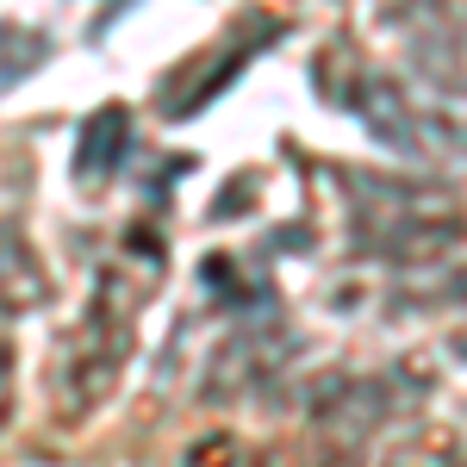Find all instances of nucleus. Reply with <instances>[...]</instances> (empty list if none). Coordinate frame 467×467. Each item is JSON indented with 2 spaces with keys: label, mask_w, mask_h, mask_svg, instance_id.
<instances>
[{
  "label": "nucleus",
  "mask_w": 467,
  "mask_h": 467,
  "mask_svg": "<svg viewBox=\"0 0 467 467\" xmlns=\"http://www.w3.org/2000/svg\"><path fill=\"white\" fill-rule=\"evenodd\" d=\"M131 349H138V318H131V306H119V299L100 287L94 312L81 318V330L69 337V349L57 361V411H63L69 424L88 418V411H100L112 399V387L125 380Z\"/></svg>",
  "instance_id": "obj_1"
},
{
  "label": "nucleus",
  "mask_w": 467,
  "mask_h": 467,
  "mask_svg": "<svg viewBox=\"0 0 467 467\" xmlns=\"http://www.w3.org/2000/svg\"><path fill=\"white\" fill-rule=\"evenodd\" d=\"M467 244V213H349V250L368 262H393V268H424L442 262Z\"/></svg>",
  "instance_id": "obj_2"
},
{
  "label": "nucleus",
  "mask_w": 467,
  "mask_h": 467,
  "mask_svg": "<svg viewBox=\"0 0 467 467\" xmlns=\"http://www.w3.org/2000/svg\"><path fill=\"white\" fill-rule=\"evenodd\" d=\"M337 100L356 112L361 131H368L380 150H399V156H436V150L455 144V131L436 125L431 112L418 107L393 75H380V69L356 75V88H337Z\"/></svg>",
  "instance_id": "obj_3"
},
{
  "label": "nucleus",
  "mask_w": 467,
  "mask_h": 467,
  "mask_svg": "<svg viewBox=\"0 0 467 467\" xmlns=\"http://www.w3.org/2000/svg\"><path fill=\"white\" fill-rule=\"evenodd\" d=\"M411 393H418V380H405V374H343V380L318 387L312 424H318L337 449H356V442L387 431L399 411H405Z\"/></svg>",
  "instance_id": "obj_4"
},
{
  "label": "nucleus",
  "mask_w": 467,
  "mask_h": 467,
  "mask_svg": "<svg viewBox=\"0 0 467 467\" xmlns=\"http://www.w3.org/2000/svg\"><path fill=\"white\" fill-rule=\"evenodd\" d=\"M293 349L287 330H237L224 349L213 356V374H206V399H244L250 387H262L281 356Z\"/></svg>",
  "instance_id": "obj_5"
},
{
  "label": "nucleus",
  "mask_w": 467,
  "mask_h": 467,
  "mask_svg": "<svg viewBox=\"0 0 467 467\" xmlns=\"http://www.w3.org/2000/svg\"><path fill=\"white\" fill-rule=\"evenodd\" d=\"M37 306H50V268H44L32 237L13 218H0V324L26 318Z\"/></svg>",
  "instance_id": "obj_6"
},
{
  "label": "nucleus",
  "mask_w": 467,
  "mask_h": 467,
  "mask_svg": "<svg viewBox=\"0 0 467 467\" xmlns=\"http://www.w3.org/2000/svg\"><path fill=\"white\" fill-rule=\"evenodd\" d=\"M125 156H131V112L107 100L100 112H88L81 119V138H75V181L81 187H100L125 169Z\"/></svg>",
  "instance_id": "obj_7"
},
{
  "label": "nucleus",
  "mask_w": 467,
  "mask_h": 467,
  "mask_svg": "<svg viewBox=\"0 0 467 467\" xmlns=\"http://www.w3.org/2000/svg\"><path fill=\"white\" fill-rule=\"evenodd\" d=\"M411 63H418V75L431 81L436 94L467 100V19H442V26H431V32L411 44Z\"/></svg>",
  "instance_id": "obj_8"
},
{
  "label": "nucleus",
  "mask_w": 467,
  "mask_h": 467,
  "mask_svg": "<svg viewBox=\"0 0 467 467\" xmlns=\"http://www.w3.org/2000/svg\"><path fill=\"white\" fill-rule=\"evenodd\" d=\"M411 306H467V275H455V281H442V287H424V293H405V299H399V312H411Z\"/></svg>",
  "instance_id": "obj_9"
},
{
  "label": "nucleus",
  "mask_w": 467,
  "mask_h": 467,
  "mask_svg": "<svg viewBox=\"0 0 467 467\" xmlns=\"http://www.w3.org/2000/svg\"><path fill=\"white\" fill-rule=\"evenodd\" d=\"M13 393H19V356H13V343L0 337V431H6V418H13Z\"/></svg>",
  "instance_id": "obj_10"
},
{
  "label": "nucleus",
  "mask_w": 467,
  "mask_h": 467,
  "mask_svg": "<svg viewBox=\"0 0 467 467\" xmlns=\"http://www.w3.org/2000/svg\"><path fill=\"white\" fill-rule=\"evenodd\" d=\"M387 467H467V462H387Z\"/></svg>",
  "instance_id": "obj_11"
},
{
  "label": "nucleus",
  "mask_w": 467,
  "mask_h": 467,
  "mask_svg": "<svg viewBox=\"0 0 467 467\" xmlns=\"http://www.w3.org/2000/svg\"><path fill=\"white\" fill-rule=\"evenodd\" d=\"M449 349H455V356L467 361V330H455V337H449Z\"/></svg>",
  "instance_id": "obj_12"
}]
</instances>
